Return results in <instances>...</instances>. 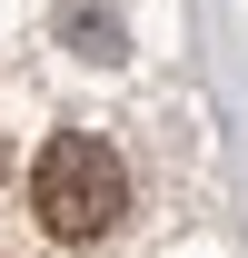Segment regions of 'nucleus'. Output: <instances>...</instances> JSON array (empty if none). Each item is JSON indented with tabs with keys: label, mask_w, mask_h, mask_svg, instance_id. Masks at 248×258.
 Masks as SVG:
<instances>
[{
	"label": "nucleus",
	"mask_w": 248,
	"mask_h": 258,
	"mask_svg": "<svg viewBox=\"0 0 248 258\" xmlns=\"http://www.w3.org/2000/svg\"><path fill=\"white\" fill-rule=\"evenodd\" d=\"M30 199H40V228H50V238L90 248V238H109V228H119V209H129V169H119V149H109V139L70 129V139H50V149H40Z\"/></svg>",
	"instance_id": "1"
},
{
	"label": "nucleus",
	"mask_w": 248,
	"mask_h": 258,
	"mask_svg": "<svg viewBox=\"0 0 248 258\" xmlns=\"http://www.w3.org/2000/svg\"><path fill=\"white\" fill-rule=\"evenodd\" d=\"M70 40H80V60H119V30H109V20H90V10L70 20Z\"/></svg>",
	"instance_id": "2"
}]
</instances>
